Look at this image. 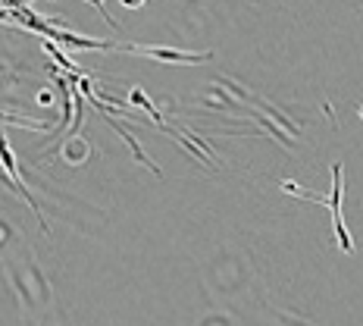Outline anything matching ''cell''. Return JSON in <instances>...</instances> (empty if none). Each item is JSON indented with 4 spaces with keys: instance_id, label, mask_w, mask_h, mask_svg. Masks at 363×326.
Listing matches in <instances>:
<instances>
[{
    "instance_id": "6da1fadb",
    "label": "cell",
    "mask_w": 363,
    "mask_h": 326,
    "mask_svg": "<svg viewBox=\"0 0 363 326\" xmlns=\"http://www.w3.org/2000/svg\"><path fill=\"white\" fill-rule=\"evenodd\" d=\"M282 188L289 195H298V198L304 201H316V204H326L329 214H332V223H335V239H338V248H342L345 254L354 251V241H351V232H347L345 219H342V198H345V185H342V163L332 166V195L329 198H320V195H310L304 188L298 185V182H282Z\"/></svg>"
},
{
    "instance_id": "7a4b0ae2",
    "label": "cell",
    "mask_w": 363,
    "mask_h": 326,
    "mask_svg": "<svg viewBox=\"0 0 363 326\" xmlns=\"http://www.w3.org/2000/svg\"><path fill=\"white\" fill-rule=\"evenodd\" d=\"M116 50L135 57H147L154 63H172V66H198L207 63L210 54H191V50H176V48H157V44H113Z\"/></svg>"
},
{
    "instance_id": "3957f363",
    "label": "cell",
    "mask_w": 363,
    "mask_h": 326,
    "mask_svg": "<svg viewBox=\"0 0 363 326\" xmlns=\"http://www.w3.org/2000/svg\"><path fill=\"white\" fill-rule=\"evenodd\" d=\"M0 163H4V170H6V176H10V182H13V188L22 195V198L28 201V207L38 214V219H41V207H38V201L32 198V192L26 188V182H22V176H19V166H16V157H13V148H10V141H6V135H4V129H0ZM41 226L48 229V223L41 219Z\"/></svg>"
},
{
    "instance_id": "277c9868",
    "label": "cell",
    "mask_w": 363,
    "mask_h": 326,
    "mask_svg": "<svg viewBox=\"0 0 363 326\" xmlns=\"http://www.w3.org/2000/svg\"><path fill=\"white\" fill-rule=\"evenodd\" d=\"M60 154H63L66 163L79 166V163H85V157H88V145H85L82 138H75V135H72V141H69V145H66L63 151H60Z\"/></svg>"
},
{
    "instance_id": "5b68a950",
    "label": "cell",
    "mask_w": 363,
    "mask_h": 326,
    "mask_svg": "<svg viewBox=\"0 0 363 326\" xmlns=\"http://www.w3.org/2000/svg\"><path fill=\"white\" fill-rule=\"evenodd\" d=\"M44 50H48V54H50V57H54V60H57V63H60V66H63V70H69V72H79V70H75V63H72V60H69V57H66V54H63V50H60V48H57V44H54V41H44Z\"/></svg>"
},
{
    "instance_id": "8992f818",
    "label": "cell",
    "mask_w": 363,
    "mask_h": 326,
    "mask_svg": "<svg viewBox=\"0 0 363 326\" xmlns=\"http://www.w3.org/2000/svg\"><path fill=\"white\" fill-rule=\"evenodd\" d=\"M0 123H13V126H26V129H38V132H44V123H32V119H22V116H13V113H0Z\"/></svg>"
},
{
    "instance_id": "52a82bcc",
    "label": "cell",
    "mask_w": 363,
    "mask_h": 326,
    "mask_svg": "<svg viewBox=\"0 0 363 326\" xmlns=\"http://www.w3.org/2000/svg\"><path fill=\"white\" fill-rule=\"evenodd\" d=\"M119 4H123V6H141L145 0H119Z\"/></svg>"
},
{
    "instance_id": "ba28073f",
    "label": "cell",
    "mask_w": 363,
    "mask_h": 326,
    "mask_svg": "<svg viewBox=\"0 0 363 326\" xmlns=\"http://www.w3.org/2000/svg\"><path fill=\"white\" fill-rule=\"evenodd\" d=\"M357 113H360V119H363V107H357Z\"/></svg>"
}]
</instances>
